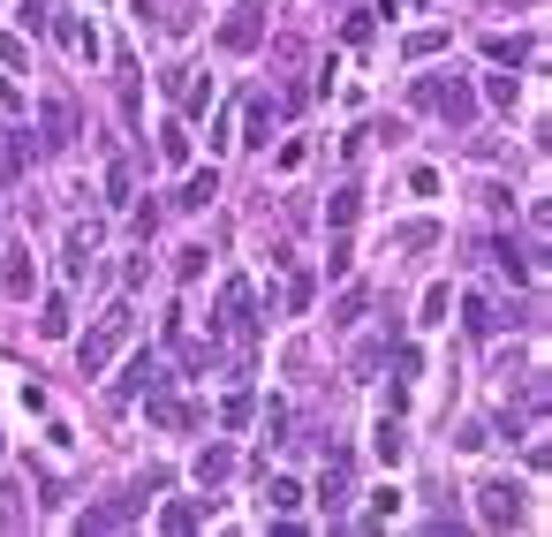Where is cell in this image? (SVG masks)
I'll list each match as a JSON object with an SVG mask.
<instances>
[{
  "label": "cell",
  "instance_id": "6da1fadb",
  "mask_svg": "<svg viewBox=\"0 0 552 537\" xmlns=\"http://www.w3.org/2000/svg\"><path fill=\"white\" fill-rule=\"evenodd\" d=\"M129 326H137V311H129V303H114V311H106L99 326H91L84 341H76V364H84V379H99V371L114 364V348L129 341Z\"/></svg>",
  "mask_w": 552,
  "mask_h": 537
},
{
  "label": "cell",
  "instance_id": "7a4b0ae2",
  "mask_svg": "<svg viewBox=\"0 0 552 537\" xmlns=\"http://www.w3.org/2000/svg\"><path fill=\"white\" fill-rule=\"evenodd\" d=\"M416 106H432V114H447L454 129H469L477 122V91L462 84V76H416V91H409Z\"/></svg>",
  "mask_w": 552,
  "mask_h": 537
},
{
  "label": "cell",
  "instance_id": "3957f363",
  "mask_svg": "<svg viewBox=\"0 0 552 537\" xmlns=\"http://www.w3.org/2000/svg\"><path fill=\"white\" fill-rule=\"evenodd\" d=\"M212 326L227 341H258V318H250V280H220V318Z\"/></svg>",
  "mask_w": 552,
  "mask_h": 537
},
{
  "label": "cell",
  "instance_id": "277c9868",
  "mask_svg": "<svg viewBox=\"0 0 552 537\" xmlns=\"http://www.w3.org/2000/svg\"><path fill=\"white\" fill-rule=\"evenodd\" d=\"M477 500H484L477 515L492 522V530H522V515H530V507H522V492H515V485H484Z\"/></svg>",
  "mask_w": 552,
  "mask_h": 537
},
{
  "label": "cell",
  "instance_id": "5b68a950",
  "mask_svg": "<svg viewBox=\"0 0 552 537\" xmlns=\"http://www.w3.org/2000/svg\"><path fill=\"white\" fill-rule=\"evenodd\" d=\"M258 38H265V16H258V8H235V16L220 23V46L227 53H258Z\"/></svg>",
  "mask_w": 552,
  "mask_h": 537
},
{
  "label": "cell",
  "instance_id": "8992f818",
  "mask_svg": "<svg viewBox=\"0 0 552 537\" xmlns=\"http://www.w3.org/2000/svg\"><path fill=\"white\" fill-rule=\"evenodd\" d=\"M144 409H152L159 432H190V424H197V409H190V401H174L167 386H152V394H144Z\"/></svg>",
  "mask_w": 552,
  "mask_h": 537
},
{
  "label": "cell",
  "instance_id": "52a82bcc",
  "mask_svg": "<svg viewBox=\"0 0 552 537\" xmlns=\"http://www.w3.org/2000/svg\"><path fill=\"white\" fill-rule=\"evenodd\" d=\"M69 144H76V106L46 99V152H69Z\"/></svg>",
  "mask_w": 552,
  "mask_h": 537
},
{
  "label": "cell",
  "instance_id": "ba28073f",
  "mask_svg": "<svg viewBox=\"0 0 552 537\" xmlns=\"http://www.w3.org/2000/svg\"><path fill=\"white\" fill-rule=\"evenodd\" d=\"M152 386H167V364H159V356H137L129 379H121V401H129V394H152Z\"/></svg>",
  "mask_w": 552,
  "mask_h": 537
},
{
  "label": "cell",
  "instance_id": "9c48e42d",
  "mask_svg": "<svg viewBox=\"0 0 552 537\" xmlns=\"http://www.w3.org/2000/svg\"><path fill=\"white\" fill-rule=\"evenodd\" d=\"M318 500H326L333 515L348 507V454H333V462H326V477H318Z\"/></svg>",
  "mask_w": 552,
  "mask_h": 537
},
{
  "label": "cell",
  "instance_id": "30bf717a",
  "mask_svg": "<svg viewBox=\"0 0 552 537\" xmlns=\"http://www.w3.org/2000/svg\"><path fill=\"white\" fill-rule=\"evenodd\" d=\"M356 212H363V190L348 182V190H333V205H326V227H333V235H348V227H356Z\"/></svg>",
  "mask_w": 552,
  "mask_h": 537
},
{
  "label": "cell",
  "instance_id": "8fae6325",
  "mask_svg": "<svg viewBox=\"0 0 552 537\" xmlns=\"http://www.w3.org/2000/svg\"><path fill=\"white\" fill-rule=\"evenodd\" d=\"M220 477H235V447H205L197 454V485H220Z\"/></svg>",
  "mask_w": 552,
  "mask_h": 537
},
{
  "label": "cell",
  "instance_id": "7c38bea8",
  "mask_svg": "<svg viewBox=\"0 0 552 537\" xmlns=\"http://www.w3.org/2000/svg\"><path fill=\"white\" fill-rule=\"evenodd\" d=\"M38 333H46V341H69V295H46V311H38Z\"/></svg>",
  "mask_w": 552,
  "mask_h": 537
},
{
  "label": "cell",
  "instance_id": "4fadbf2b",
  "mask_svg": "<svg viewBox=\"0 0 552 537\" xmlns=\"http://www.w3.org/2000/svg\"><path fill=\"white\" fill-rule=\"evenodd\" d=\"M462 318H469V333H500V326H507V318L492 311L484 295H462Z\"/></svg>",
  "mask_w": 552,
  "mask_h": 537
},
{
  "label": "cell",
  "instance_id": "5bb4252c",
  "mask_svg": "<svg viewBox=\"0 0 552 537\" xmlns=\"http://www.w3.org/2000/svg\"><path fill=\"white\" fill-rule=\"evenodd\" d=\"M159 159H167V167H182V159H190V129H182V122L159 129Z\"/></svg>",
  "mask_w": 552,
  "mask_h": 537
},
{
  "label": "cell",
  "instance_id": "9a60e30c",
  "mask_svg": "<svg viewBox=\"0 0 552 537\" xmlns=\"http://www.w3.org/2000/svg\"><path fill=\"white\" fill-rule=\"evenodd\" d=\"M8 295H31V250H8V273H0Z\"/></svg>",
  "mask_w": 552,
  "mask_h": 537
},
{
  "label": "cell",
  "instance_id": "2e32d148",
  "mask_svg": "<svg viewBox=\"0 0 552 537\" xmlns=\"http://www.w3.org/2000/svg\"><path fill=\"white\" fill-rule=\"evenodd\" d=\"M31 507H23V485H0V530H23Z\"/></svg>",
  "mask_w": 552,
  "mask_h": 537
},
{
  "label": "cell",
  "instance_id": "e0dca14e",
  "mask_svg": "<svg viewBox=\"0 0 552 537\" xmlns=\"http://www.w3.org/2000/svg\"><path fill=\"white\" fill-rule=\"evenodd\" d=\"M265 500H273V515H295V507H303V485H295V477H273Z\"/></svg>",
  "mask_w": 552,
  "mask_h": 537
},
{
  "label": "cell",
  "instance_id": "ac0fdd59",
  "mask_svg": "<svg viewBox=\"0 0 552 537\" xmlns=\"http://www.w3.org/2000/svg\"><path fill=\"white\" fill-rule=\"evenodd\" d=\"M242 144H273V99H250V137Z\"/></svg>",
  "mask_w": 552,
  "mask_h": 537
},
{
  "label": "cell",
  "instance_id": "d6986e66",
  "mask_svg": "<svg viewBox=\"0 0 552 537\" xmlns=\"http://www.w3.org/2000/svg\"><path fill=\"white\" fill-rule=\"evenodd\" d=\"M212 197H220V174H190V190H182V205H190V212H205Z\"/></svg>",
  "mask_w": 552,
  "mask_h": 537
},
{
  "label": "cell",
  "instance_id": "ffe728a7",
  "mask_svg": "<svg viewBox=\"0 0 552 537\" xmlns=\"http://www.w3.org/2000/svg\"><path fill=\"white\" fill-rule=\"evenodd\" d=\"M250 416H258V401H250V394H227V401H220V424H227V432H242Z\"/></svg>",
  "mask_w": 552,
  "mask_h": 537
},
{
  "label": "cell",
  "instance_id": "44dd1931",
  "mask_svg": "<svg viewBox=\"0 0 552 537\" xmlns=\"http://www.w3.org/2000/svg\"><path fill=\"white\" fill-rule=\"evenodd\" d=\"M394 243H401V250H432V243H439V227H432V220H409Z\"/></svg>",
  "mask_w": 552,
  "mask_h": 537
},
{
  "label": "cell",
  "instance_id": "7402d4cb",
  "mask_svg": "<svg viewBox=\"0 0 552 537\" xmlns=\"http://www.w3.org/2000/svg\"><path fill=\"white\" fill-rule=\"evenodd\" d=\"M371 439H379V454H386V462H401V447H409V432H401L394 416H386V424H379V432H371Z\"/></svg>",
  "mask_w": 552,
  "mask_h": 537
},
{
  "label": "cell",
  "instance_id": "603a6c76",
  "mask_svg": "<svg viewBox=\"0 0 552 537\" xmlns=\"http://www.w3.org/2000/svg\"><path fill=\"white\" fill-rule=\"evenodd\" d=\"M394 507H401V492H371V507H363V530H379Z\"/></svg>",
  "mask_w": 552,
  "mask_h": 537
},
{
  "label": "cell",
  "instance_id": "cb8c5ba5",
  "mask_svg": "<svg viewBox=\"0 0 552 537\" xmlns=\"http://www.w3.org/2000/svg\"><path fill=\"white\" fill-rule=\"evenodd\" d=\"M159 530H174V537H182V530H197V507H190V500H174L167 515H159Z\"/></svg>",
  "mask_w": 552,
  "mask_h": 537
},
{
  "label": "cell",
  "instance_id": "d4e9b609",
  "mask_svg": "<svg viewBox=\"0 0 552 537\" xmlns=\"http://www.w3.org/2000/svg\"><path fill=\"white\" fill-rule=\"evenodd\" d=\"M447 303H454V288H447V280H439V288L424 295V326H439V318H447Z\"/></svg>",
  "mask_w": 552,
  "mask_h": 537
},
{
  "label": "cell",
  "instance_id": "484cf974",
  "mask_svg": "<svg viewBox=\"0 0 552 537\" xmlns=\"http://www.w3.org/2000/svg\"><path fill=\"white\" fill-rule=\"evenodd\" d=\"M484 99H492V106H515V76H484Z\"/></svg>",
  "mask_w": 552,
  "mask_h": 537
},
{
  "label": "cell",
  "instance_id": "4316f807",
  "mask_svg": "<svg viewBox=\"0 0 552 537\" xmlns=\"http://www.w3.org/2000/svg\"><path fill=\"white\" fill-rule=\"evenodd\" d=\"M484 53H492V61H522V53H530V38H492Z\"/></svg>",
  "mask_w": 552,
  "mask_h": 537
},
{
  "label": "cell",
  "instance_id": "83f0119b",
  "mask_svg": "<svg viewBox=\"0 0 552 537\" xmlns=\"http://www.w3.org/2000/svg\"><path fill=\"white\" fill-rule=\"evenodd\" d=\"M363 303H371V295H363V288H348V295H341V311H333V326H356V311H363Z\"/></svg>",
  "mask_w": 552,
  "mask_h": 537
},
{
  "label": "cell",
  "instance_id": "f1b7e54d",
  "mask_svg": "<svg viewBox=\"0 0 552 537\" xmlns=\"http://www.w3.org/2000/svg\"><path fill=\"white\" fill-rule=\"evenodd\" d=\"M46 8H53V0H23V31H38V23H46Z\"/></svg>",
  "mask_w": 552,
  "mask_h": 537
},
{
  "label": "cell",
  "instance_id": "f546056e",
  "mask_svg": "<svg viewBox=\"0 0 552 537\" xmlns=\"http://www.w3.org/2000/svg\"><path fill=\"white\" fill-rule=\"evenodd\" d=\"M0 106H8V114H16V106H23V91L8 84V76H0Z\"/></svg>",
  "mask_w": 552,
  "mask_h": 537
}]
</instances>
